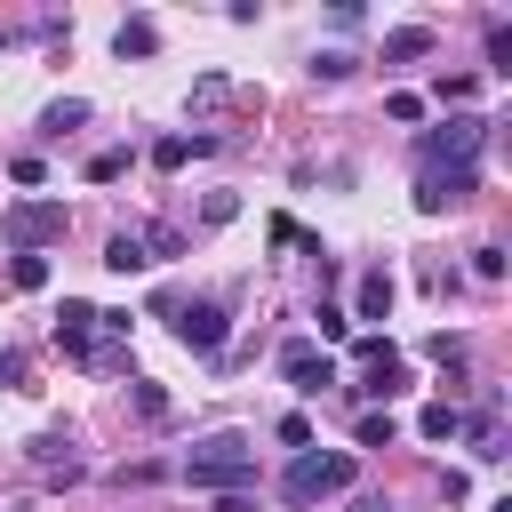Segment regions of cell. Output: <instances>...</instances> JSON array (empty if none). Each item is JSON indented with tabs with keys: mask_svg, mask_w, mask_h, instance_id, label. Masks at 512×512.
Instances as JSON below:
<instances>
[{
	"mask_svg": "<svg viewBox=\"0 0 512 512\" xmlns=\"http://www.w3.org/2000/svg\"><path fill=\"white\" fill-rule=\"evenodd\" d=\"M352 480H360V464H352L344 448H328V456H320V448H304V456L280 472V496H288V504H320V496H344Z\"/></svg>",
	"mask_w": 512,
	"mask_h": 512,
	"instance_id": "obj_1",
	"label": "cell"
},
{
	"mask_svg": "<svg viewBox=\"0 0 512 512\" xmlns=\"http://www.w3.org/2000/svg\"><path fill=\"white\" fill-rule=\"evenodd\" d=\"M184 480H192V488H248V480H256V448H248V432H216V440H200V456L184 464Z\"/></svg>",
	"mask_w": 512,
	"mask_h": 512,
	"instance_id": "obj_2",
	"label": "cell"
},
{
	"mask_svg": "<svg viewBox=\"0 0 512 512\" xmlns=\"http://www.w3.org/2000/svg\"><path fill=\"white\" fill-rule=\"evenodd\" d=\"M480 136H488V120L456 112V120H440V128H424V136H416V160H424V168H472Z\"/></svg>",
	"mask_w": 512,
	"mask_h": 512,
	"instance_id": "obj_3",
	"label": "cell"
},
{
	"mask_svg": "<svg viewBox=\"0 0 512 512\" xmlns=\"http://www.w3.org/2000/svg\"><path fill=\"white\" fill-rule=\"evenodd\" d=\"M8 240H16V256H40L48 240H64V200H16L8 208Z\"/></svg>",
	"mask_w": 512,
	"mask_h": 512,
	"instance_id": "obj_4",
	"label": "cell"
},
{
	"mask_svg": "<svg viewBox=\"0 0 512 512\" xmlns=\"http://www.w3.org/2000/svg\"><path fill=\"white\" fill-rule=\"evenodd\" d=\"M280 376H288V392H304V400H320L328 384H336V360L312 344V336H288L280 344Z\"/></svg>",
	"mask_w": 512,
	"mask_h": 512,
	"instance_id": "obj_5",
	"label": "cell"
},
{
	"mask_svg": "<svg viewBox=\"0 0 512 512\" xmlns=\"http://www.w3.org/2000/svg\"><path fill=\"white\" fill-rule=\"evenodd\" d=\"M352 360H360V376H368V392H376V400L408 392V368H400V352H392L384 336H360V344H352Z\"/></svg>",
	"mask_w": 512,
	"mask_h": 512,
	"instance_id": "obj_6",
	"label": "cell"
},
{
	"mask_svg": "<svg viewBox=\"0 0 512 512\" xmlns=\"http://www.w3.org/2000/svg\"><path fill=\"white\" fill-rule=\"evenodd\" d=\"M472 184H480V168H424V176H416V208L440 216V208H456Z\"/></svg>",
	"mask_w": 512,
	"mask_h": 512,
	"instance_id": "obj_7",
	"label": "cell"
},
{
	"mask_svg": "<svg viewBox=\"0 0 512 512\" xmlns=\"http://www.w3.org/2000/svg\"><path fill=\"white\" fill-rule=\"evenodd\" d=\"M176 344L184 352H224V304H184L176 312Z\"/></svg>",
	"mask_w": 512,
	"mask_h": 512,
	"instance_id": "obj_8",
	"label": "cell"
},
{
	"mask_svg": "<svg viewBox=\"0 0 512 512\" xmlns=\"http://www.w3.org/2000/svg\"><path fill=\"white\" fill-rule=\"evenodd\" d=\"M56 344H64L72 360L96 368V304H72V296H64V312H56Z\"/></svg>",
	"mask_w": 512,
	"mask_h": 512,
	"instance_id": "obj_9",
	"label": "cell"
},
{
	"mask_svg": "<svg viewBox=\"0 0 512 512\" xmlns=\"http://www.w3.org/2000/svg\"><path fill=\"white\" fill-rule=\"evenodd\" d=\"M384 312H392V272H368V280H360V296H352V312H344V320H384Z\"/></svg>",
	"mask_w": 512,
	"mask_h": 512,
	"instance_id": "obj_10",
	"label": "cell"
},
{
	"mask_svg": "<svg viewBox=\"0 0 512 512\" xmlns=\"http://www.w3.org/2000/svg\"><path fill=\"white\" fill-rule=\"evenodd\" d=\"M104 264L128 280V272H144L152 264V248H144V232H112V248H104Z\"/></svg>",
	"mask_w": 512,
	"mask_h": 512,
	"instance_id": "obj_11",
	"label": "cell"
},
{
	"mask_svg": "<svg viewBox=\"0 0 512 512\" xmlns=\"http://www.w3.org/2000/svg\"><path fill=\"white\" fill-rule=\"evenodd\" d=\"M112 48H120V56H152V48H160V24H152V16H128V24L112 32Z\"/></svg>",
	"mask_w": 512,
	"mask_h": 512,
	"instance_id": "obj_12",
	"label": "cell"
},
{
	"mask_svg": "<svg viewBox=\"0 0 512 512\" xmlns=\"http://www.w3.org/2000/svg\"><path fill=\"white\" fill-rule=\"evenodd\" d=\"M384 56H392V64H408V56H432V24H400V32H384Z\"/></svg>",
	"mask_w": 512,
	"mask_h": 512,
	"instance_id": "obj_13",
	"label": "cell"
},
{
	"mask_svg": "<svg viewBox=\"0 0 512 512\" xmlns=\"http://www.w3.org/2000/svg\"><path fill=\"white\" fill-rule=\"evenodd\" d=\"M416 432H424V440H456V432H464V408H456V400H432V408L416 416Z\"/></svg>",
	"mask_w": 512,
	"mask_h": 512,
	"instance_id": "obj_14",
	"label": "cell"
},
{
	"mask_svg": "<svg viewBox=\"0 0 512 512\" xmlns=\"http://www.w3.org/2000/svg\"><path fill=\"white\" fill-rule=\"evenodd\" d=\"M208 144H216V136H160V144H152V168H184V160L208 152Z\"/></svg>",
	"mask_w": 512,
	"mask_h": 512,
	"instance_id": "obj_15",
	"label": "cell"
},
{
	"mask_svg": "<svg viewBox=\"0 0 512 512\" xmlns=\"http://www.w3.org/2000/svg\"><path fill=\"white\" fill-rule=\"evenodd\" d=\"M472 456H480V464H496V456H504V424H496V416H480V424H472Z\"/></svg>",
	"mask_w": 512,
	"mask_h": 512,
	"instance_id": "obj_16",
	"label": "cell"
},
{
	"mask_svg": "<svg viewBox=\"0 0 512 512\" xmlns=\"http://www.w3.org/2000/svg\"><path fill=\"white\" fill-rule=\"evenodd\" d=\"M344 336H352V320H344V304H320V336H312V344L328 352V344H344Z\"/></svg>",
	"mask_w": 512,
	"mask_h": 512,
	"instance_id": "obj_17",
	"label": "cell"
},
{
	"mask_svg": "<svg viewBox=\"0 0 512 512\" xmlns=\"http://www.w3.org/2000/svg\"><path fill=\"white\" fill-rule=\"evenodd\" d=\"M112 176H128V152H120V144H112V152H96V160H88V184H112Z\"/></svg>",
	"mask_w": 512,
	"mask_h": 512,
	"instance_id": "obj_18",
	"label": "cell"
},
{
	"mask_svg": "<svg viewBox=\"0 0 512 512\" xmlns=\"http://www.w3.org/2000/svg\"><path fill=\"white\" fill-rule=\"evenodd\" d=\"M8 280H16V288H48V256H16Z\"/></svg>",
	"mask_w": 512,
	"mask_h": 512,
	"instance_id": "obj_19",
	"label": "cell"
},
{
	"mask_svg": "<svg viewBox=\"0 0 512 512\" xmlns=\"http://www.w3.org/2000/svg\"><path fill=\"white\" fill-rule=\"evenodd\" d=\"M360 448H392V416H384V408L360 416Z\"/></svg>",
	"mask_w": 512,
	"mask_h": 512,
	"instance_id": "obj_20",
	"label": "cell"
},
{
	"mask_svg": "<svg viewBox=\"0 0 512 512\" xmlns=\"http://www.w3.org/2000/svg\"><path fill=\"white\" fill-rule=\"evenodd\" d=\"M488 72H512V24L488 32Z\"/></svg>",
	"mask_w": 512,
	"mask_h": 512,
	"instance_id": "obj_21",
	"label": "cell"
},
{
	"mask_svg": "<svg viewBox=\"0 0 512 512\" xmlns=\"http://www.w3.org/2000/svg\"><path fill=\"white\" fill-rule=\"evenodd\" d=\"M80 120H88V104H80V96H64V104H48V128H80Z\"/></svg>",
	"mask_w": 512,
	"mask_h": 512,
	"instance_id": "obj_22",
	"label": "cell"
},
{
	"mask_svg": "<svg viewBox=\"0 0 512 512\" xmlns=\"http://www.w3.org/2000/svg\"><path fill=\"white\" fill-rule=\"evenodd\" d=\"M472 272L480 280H504V248H472Z\"/></svg>",
	"mask_w": 512,
	"mask_h": 512,
	"instance_id": "obj_23",
	"label": "cell"
},
{
	"mask_svg": "<svg viewBox=\"0 0 512 512\" xmlns=\"http://www.w3.org/2000/svg\"><path fill=\"white\" fill-rule=\"evenodd\" d=\"M136 408H144V416L160 424V416H168V392H160V384H136Z\"/></svg>",
	"mask_w": 512,
	"mask_h": 512,
	"instance_id": "obj_24",
	"label": "cell"
},
{
	"mask_svg": "<svg viewBox=\"0 0 512 512\" xmlns=\"http://www.w3.org/2000/svg\"><path fill=\"white\" fill-rule=\"evenodd\" d=\"M280 440H288V448L304 456V448H312V424H304V416H280Z\"/></svg>",
	"mask_w": 512,
	"mask_h": 512,
	"instance_id": "obj_25",
	"label": "cell"
},
{
	"mask_svg": "<svg viewBox=\"0 0 512 512\" xmlns=\"http://www.w3.org/2000/svg\"><path fill=\"white\" fill-rule=\"evenodd\" d=\"M352 512H392V496H352Z\"/></svg>",
	"mask_w": 512,
	"mask_h": 512,
	"instance_id": "obj_26",
	"label": "cell"
}]
</instances>
